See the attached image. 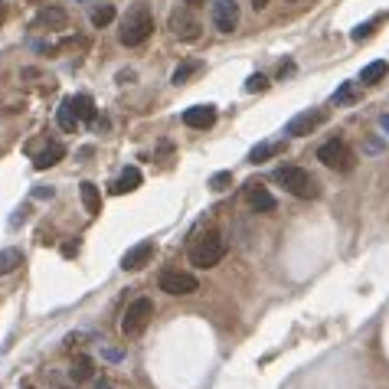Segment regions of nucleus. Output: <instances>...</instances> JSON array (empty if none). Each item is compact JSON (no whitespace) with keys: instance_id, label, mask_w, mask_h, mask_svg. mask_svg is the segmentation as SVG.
<instances>
[{"instance_id":"f257e3e1","label":"nucleus","mask_w":389,"mask_h":389,"mask_svg":"<svg viewBox=\"0 0 389 389\" xmlns=\"http://www.w3.org/2000/svg\"><path fill=\"white\" fill-rule=\"evenodd\" d=\"M151 33H154L151 10H148L144 3H134V7L125 13V20H121V30H118L121 46H141L148 36H151Z\"/></svg>"},{"instance_id":"f03ea898","label":"nucleus","mask_w":389,"mask_h":389,"mask_svg":"<svg viewBox=\"0 0 389 389\" xmlns=\"http://www.w3.org/2000/svg\"><path fill=\"white\" fill-rule=\"evenodd\" d=\"M271 180L281 184L292 196H298V200H314V196L321 193L317 180H314L304 167H278V170L271 173Z\"/></svg>"},{"instance_id":"7ed1b4c3","label":"nucleus","mask_w":389,"mask_h":389,"mask_svg":"<svg viewBox=\"0 0 389 389\" xmlns=\"http://www.w3.org/2000/svg\"><path fill=\"white\" fill-rule=\"evenodd\" d=\"M223 255H226V242L219 232H206V236H196L190 242V262L196 269H213L223 262Z\"/></svg>"},{"instance_id":"20e7f679","label":"nucleus","mask_w":389,"mask_h":389,"mask_svg":"<svg viewBox=\"0 0 389 389\" xmlns=\"http://www.w3.org/2000/svg\"><path fill=\"white\" fill-rule=\"evenodd\" d=\"M317 161L324 164V167H331V170H354L357 157H354V151L347 148V141L334 138V141H327V144H321Z\"/></svg>"},{"instance_id":"39448f33","label":"nucleus","mask_w":389,"mask_h":389,"mask_svg":"<svg viewBox=\"0 0 389 389\" xmlns=\"http://www.w3.org/2000/svg\"><path fill=\"white\" fill-rule=\"evenodd\" d=\"M151 317H154V301L151 298H138V301H131L128 311H125V317H121V334L125 337L141 334V331L148 327Z\"/></svg>"},{"instance_id":"423d86ee","label":"nucleus","mask_w":389,"mask_h":389,"mask_svg":"<svg viewBox=\"0 0 389 389\" xmlns=\"http://www.w3.org/2000/svg\"><path fill=\"white\" fill-rule=\"evenodd\" d=\"M324 121H327V111H321V109L301 111V115H294V118L285 125V134H288V138H304V134H311L314 128H321Z\"/></svg>"},{"instance_id":"0eeeda50","label":"nucleus","mask_w":389,"mask_h":389,"mask_svg":"<svg viewBox=\"0 0 389 389\" xmlns=\"http://www.w3.org/2000/svg\"><path fill=\"white\" fill-rule=\"evenodd\" d=\"M161 292H167V294H193V292H200V281L190 275V271H164L161 275Z\"/></svg>"},{"instance_id":"6e6552de","label":"nucleus","mask_w":389,"mask_h":389,"mask_svg":"<svg viewBox=\"0 0 389 389\" xmlns=\"http://www.w3.org/2000/svg\"><path fill=\"white\" fill-rule=\"evenodd\" d=\"M209 17H213V26H216L219 33H232L239 23V3L236 0H213Z\"/></svg>"},{"instance_id":"1a4fd4ad","label":"nucleus","mask_w":389,"mask_h":389,"mask_svg":"<svg viewBox=\"0 0 389 389\" xmlns=\"http://www.w3.org/2000/svg\"><path fill=\"white\" fill-rule=\"evenodd\" d=\"M154 239H144V242H138V246H131L125 255H121V269L125 271H138V269H144L148 262L154 259Z\"/></svg>"},{"instance_id":"9d476101","label":"nucleus","mask_w":389,"mask_h":389,"mask_svg":"<svg viewBox=\"0 0 389 389\" xmlns=\"http://www.w3.org/2000/svg\"><path fill=\"white\" fill-rule=\"evenodd\" d=\"M186 128H213L216 125V105H193L184 111Z\"/></svg>"},{"instance_id":"9b49d317","label":"nucleus","mask_w":389,"mask_h":389,"mask_svg":"<svg viewBox=\"0 0 389 389\" xmlns=\"http://www.w3.org/2000/svg\"><path fill=\"white\" fill-rule=\"evenodd\" d=\"M170 30L177 33L180 40H186V43L200 40V23H196L190 13H173V17H170Z\"/></svg>"},{"instance_id":"f8f14e48","label":"nucleus","mask_w":389,"mask_h":389,"mask_svg":"<svg viewBox=\"0 0 389 389\" xmlns=\"http://www.w3.org/2000/svg\"><path fill=\"white\" fill-rule=\"evenodd\" d=\"M246 203H249L255 213H271V209H275V196H271L265 186L252 184L249 190H246Z\"/></svg>"},{"instance_id":"ddd939ff","label":"nucleus","mask_w":389,"mask_h":389,"mask_svg":"<svg viewBox=\"0 0 389 389\" xmlns=\"http://www.w3.org/2000/svg\"><path fill=\"white\" fill-rule=\"evenodd\" d=\"M141 180H144V177H141L138 167H125V170L118 173V180L111 184V193H115V196L131 193V190H138V186H141Z\"/></svg>"},{"instance_id":"4468645a","label":"nucleus","mask_w":389,"mask_h":389,"mask_svg":"<svg viewBox=\"0 0 389 389\" xmlns=\"http://www.w3.org/2000/svg\"><path fill=\"white\" fill-rule=\"evenodd\" d=\"M63 157H65V148H63V144H46L43 151L33 157V167H36V170H49V167H56V164L63 161Z\"/></svg>"},{"instance_id":"2eb2a0df","label":"nucleus","mask_w":389,"mask_h":389,"mask_svg":"<svg viewBox=\"0 0 389 389\" xmlns=\"http://www.w3.org/2000/svg\"><path fill=\"white\" fill-rule=\"evenodd\" d=\"M79 193H82V203H86V213L88 216H98L102 213V193H98L95 184H79Z\"/></svg>"},{"instance_id":"dca6fc26","label":"nucleus","mask_w":389,"mask_h":389,"mask_svg":"<svg viewBox=\"0 0 389 389\" xmlns=\"http://www.w3.org/2000/svg\"><path fill=\"white\" fill-rule=\"evenodd\" d=\"M56 121H59V128L69 131V134L79 128V115H76V109H72V98H65L63 105H59V111H56Z\"/></svg>"},{"instance_id":"f3484780","label":"nucleus","mask_w":389,"mask_h":389,"mask_svg":"<svg viewBox=\"0 0 389 389\" xmlns=\"http://www.w3.org/2000/svg\"><path fill=\"white\" fill-rule=\"evenodd\" d=\"M386 72H389V63L386 59H376V63H370L367 69L360 72V82H363V86H376V82L386 79Z\"/></svg>"},{"instance_id":"a211bd4d","label":"nucleus","mask_w":389,"mask_h":389,"mask_svg":"<svg viewBox=\"0 0 389 389\" xmlns=\"http://www.w3.org/2000/svg\"><path fill=\"white\" fill-rule=\"evenodd\" d=\"M36 26L63 30V26H65V13L59 10V7H46V10H40V17H36Z\"/></svg>"},{"instance_id":"6ab92c4d","label":"nucleus","mask_w":389,"mask_h":389,"mask_svg":"<svg viewBox=\"0 0 389 389\" xmlns=\"http://www.w3.org/2000/svg\"><path fill=\"white\" fill-rule=\"evenodd\" d=\"M285 151V144L281 141H269V144H259V148H252L249 151V164H262L269 161V157H275V154Z\"/></svg>"},{"instance_id":"aec40b11","label":"nucleus","mask_w":389,"mask_h":389,"mask_svg":"<svg viewBox=\"0 0 389 389\" xmlns=\"http://www.w3.org/2000/svg\"><path fill=\"white\" fill-rule=\"evenodd\" d=\"M23 265V252L20 249H0V275H10V271H17Z\"/></svg>"},{"instance_id":"412c9836","label":"nucleus","mask_w":389,"mask_h":389,"mask_svg":"<svg viewBox=\"0 0 389 389\" xmlns=\"http://www.w3.org/2000/svg\"><path fill=\"white\" fill-rule=\"evenodd\" d=\"M200 69H203V63H200V59H186L184 65H177V72H173L170 82H173V86H186V82H190Z\"/></svg>"},{"instance_id":"4be33fe9","label":"nucleus","mask_w":389,"mask_h":389,"mask_svg":"<svg viewBox=\"0 0 389 389\" xmlns=\"http://www.w3.org/2000/svg\"><path fill=\"white\" fill-rule=\"evenodd\" d=\"M72 109H76L79 121H95V102H92V95H76L72 98Z\"/></svg>"},{"instance_id":"5701e85b","label":"nucleus","mask_w":389,"mask_h":389,"mask_svg":"<svg viewBox=\"0 0 389 389\" xmlns=\"http://www.w3.org/2000/svg\"><path fill=\"white\" fill-rule=\"evenodd\" d=\"M111 20H115V7L111 3H102V7L92 10V26H109Z\"/></svg>"},{"instance_id":"b1692460","label":"nucleus","mask_w":389,"mask_h":389,"mask_svg":"<svg viewBox=\"0 0 389 389\" xmlns=\"http://www.w3.org/2000/svg\"><path fill=\"white\" fill-rule=\"evenodd\" d=\"M69 376L79 379V383H82V379H88V376H92V360H88V357H76V363H72V370H69Z\"/></svg>"},{"instance_id":"393cba45","label":"nucleus","mask_w":389,"mask_h":389,"mask_svg":"<svg viewBox=\"0 0 389 389\" xmlns=\"http://www.w3.org/2000/svg\"><path fill=\"white\" fill-rule=\"evenodd\" d=\"M354 98H357V92H354V82H344V86L334 92V102H337V105H350Z\"/></svg>"},{"instance_id":"a878e982","label":"nucleus","mask_w":389,"mask_h":389,"mask_svg":"<svg viewBox=\"0 0 389 389\" xmlns=\"http://www.w3.org/2000/svg\"><path fill=\"white\" fill-rule=\"evenodd\" d=\"M265 88H269V79L262 76V72L249 76V82H246V92H249V95H255V92H265Z\"/></svg>"},{"instance_id":"bb28decb","label":"nucleus","mask_w":389,"mask_h":389,"mask_svg":"<svg viewBox=\"0 0 389 389\" xmlns=\"http://www.w3.org/2000/svg\"><path fill=\"white\" fill-rule=\"evenodd\" d=\"M376 23H379V17L376 20H370V23H363V26H357V30H354V40H367V36H373V30H376Z\"/></svg>"},{"instance_id":"cd10ccee","label":"nucleus","mask_w":389,"mask_h":389,"mask_svg":"<svg viewBox=\"0 0 389 389\" xmlns=\"http://www.w3.org/2000/svg\"><path fill=\"white\" fill-rule=\"evenodd\" d=\"M232 184V173H213V180H209V186H213V190H226V186Z\"/></svg>"},{"instance_id":"c85d7f7f","label":"nucleus","mask_w":389,"mask_h":389,"mask_svg":"<svg viewBox=\"0 0 389 389\" xmlns=\"http://www.w3.org/2000/svg\"><path fill=\"white\" fill-rule=\"evenodd\" d=\"M76 252H79V242H65V246H63V255H65V259H72Z\"/></svg>"},{"instance_id":"c756f323","label":"nucleus","mask_w":389,"mask_h":389,"mask_svg":"<svg viewBox=\"0 0 389 389\" xmlns=\"http://www.w3.org/2000/svg\"><path fill=\"white\" fill-rule=\"evenodd\" d=\"M36 196H40V200H46V196H53V186H40V190H36Z\"/></svg>"},{"instance_id":"7c9ffc66","label":"nucleus","mask_w":389,"mask_h":389,"mask_svg":"<svg viewBox=\"0 0 389 389\" xmlns=\"http://www.w3.org/2000/svg\"><path fill=\"white\" fill-rule=\"evenodd\" d=\"M184 3H186V7H190V10H196V7H203L206 0H184Z\"/></svg>"},{"instance_id":"2f4dec72","label":"nucleus","mask_w":389,"mask_h":389,"mask_svg":"<svg viewBox=\"0 0 389 389\" xmlns=\"http://www.w3.org/2000/svg\"><path fill=\"white\" fill-rule=\"evenodd\" d=\"M3 20H7V3L0 0V26H3Z\"/></svg>"},{"instance_id":"473e14b6","label":"nucleus","mask_w":389,"mask_h":389,"mask_svg":"<svg viewBox=\"0 0 389 389\" xmlns=\"http://www.w3.org/2000/svg\"><path fill=\"white\" fill-rule=\"evenodd\" d=\"M252 7H255V10H262V7H269V0H252Z\"/></svg>"},{"instance_id":"72a5a7b5","label":"nucleus","mask_w":389,"mask_h":389,"mask_svg":"<svg viewBox=\"0 0 389 389\" xmlns=\"http://www.w3.org/2000/svg\"><path fill=\"white\" fill-rule=\"evenodd\" d=\"M379 125H383V131H389V115H383V118H379Z\"/></svg>"},{"instance_id":"f704fd0d","label":"nucleus","mask_w":389,"mask_h":389,"mask_svg":"<svg viewBox=\"0 0 389 389\" xmlns=\"http://www.w3.org/2000/svg\"><path fill=\"white\" fill-rule=\"evenodd\" d=\"M98 389H111V383H105V379H98Z\"/></svg>"},{"instance_id":"c9c22d12","label":"nucleus","mask_w":389,"mask_h":389,"mask_svg":"<svg viewBox=\"0 0 389 389\" xmlns=\"http://www.w3.org/2000/svg\"><path fill=\"white\" fill-rule=\"evenodd\" d=\"M26 389H33V386H26Z\"/></svg>"}]
</instances>
